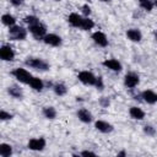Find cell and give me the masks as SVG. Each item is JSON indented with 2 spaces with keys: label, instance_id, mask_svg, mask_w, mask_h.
Returning <instances> with one entry per match:
<instances>
[{
  "label": "cell",
  "instance_id": "obj_36",
  "mask_svg": "<svg viewBox=\"0 0 157 157\" xmlns=\"http://www.w3.org/2000/svg\"><path fill=\"white\" fill-rule=\"evenodd\" d=\"M153 2H155V6H156V7H157V0H155V1H153Z\"/></svg>",
  "mask_w": 157,
  "mask_h": 157
},
{
  "label": "cell",
  "instance_id": "obj_27",
  "mask_svg": "<svg viewBox=\"0 0 157 157\" xmlns=\"http://www.w3.org/2000/svg\"><path fill=\"white\" fill-rule=\"evenodd\" d=\"M13 118V114H11V113H9V112H6V110H4V109H1L0 110V119L1 120H10V119H12Z\"/></svg>",
  "mask_w": 157,
  "mask_h": 157
},
{
  "label": "cell",
  "instance_id": "obj_19",
  "mask_svg": "<svg viewBox=\"0 0 157 157\" xmlns=\"http://www.w3.org/2000/svg\"><path fill=\"white\" fill-rule=\"evenodd\" d=\"M7 93L12 97V98H15V99H22L23 98V91H22V88H20L18 86H10L9 88H7Z\"/></svg>",
  "mask_w": 157,
  "mask_h": 157
},
{
  "label": "cell",
  "instance_id": "obj_14",
  "mask_svg": "<svg viewBox=\"0 0 157 157\" xmlns=\"http://www.w3.org/2000/svg\"><path fill=\"white\" fill-rule=\"evenodd\" d=\"M82 21H83V16H81V15L77 13V12H71V13L67 16V22H69V25L72 26V27H75V28H81Z\"/></svg>",
  "mask_w": 157,
  "mask_h": 157
},
{
  "label": "cell",
  "instance_id": "obj_1",
  "mask_svg": "<svg viewBox=\"0 0 157 157\" xmlns=\"http://www.w3.org/2000/svg\"><path fill=\"white\" fill-rule=\"evenodd\" d=\"M25 64L37 71H48L50 69V65L40 58H28L25 60Z\"/></svg>",
  "mask_w": 157,
  "mask_h": 157
},
{
  "label": "cell",
  "instance_id": "obj_28",
  "mask_svg": "<svg viewBox=\"0 0 157 157\" xmlns=\"http://www.w3.org/2000/svg\"><path fill=\"white\" fill-rule=\"evenodd\" d=\"M144 132H145L146 135H148V136H155L156 129H155L152 125H145V126H144Z\"/></svg>",
  "mask_w": 157,
  "mask_h": 157
},
{
  "label": "cell",
  "instance_id": "obj_25",
  "mask_svg": "<svg viewBox=\"0 0 157 157\" xmlns=\"http://www.w3.org/2000/svg\"><path fill=\"white\" fill-rule=\"evenodd\" d=\"M94 27V22L93 20H91L90 17H83L82 25H81V29L82 31H91Z\"/></svg>",
  "mask_w": 157,
  "mask_h": 157
},
{
  "label": "cell",
  "instance_id": "obj_31",
  "mask_svg": "<svg viewBox=\"0 0 157 157\" xmlns=\"http://www.w3.org/2000/svg\"><path fill=\"white\" fill-rule=\"evenodd\" d=\"M82 13L85 15V17H90V15H91V7L87 4L82 5Z\"/></svg>",
  "mask_w": 157,
  "mask_h": 157
},
{
  "label": "cell",
  "instance_id": "obj_13",
  "mask_svg": "<svg viewBox=\"0 0 157 157\" xmlns=\"http://www.w3.org/2000/svg\"><path fill=\"white\" fill-rule=\"evenodd\" d=\"M76 115H77L78 120L82 121V123H85V124H90L91 121H93V115H92V113H91L88 109H86V108L78 109L77 113H76Z\"/></svg>",
  "mask_w": 157,
  "mask_h": 157
},
{
  "label": "cell",
  "instance_id": "obj_3",
  "mask_svg": "<svg viewBox=\"0 0 157 157\" xmlns=\"http://www.w3.org/2000/svg\"><path fill=\"white\" fill-rule=\"evenodd\" d=\"M28 31L33 36V38L37 39V40H43L44 36L47 34V27L40 21L37 22V23H34V25L28 26Z\"/></svg>",
  "mask_w": 157,
  "mask_h": 157
},
{
  "label": "cell",
  "instance_id": "obj_38",
  "mask_svg": "<svg viewBox=\"0 0 157 157\" xmlns=\"http://www.w3.org/2000/svg\"><path fill=\"white\" fill-rule=\"evenodd\" d=\"M156 39H157V32H156Z\"/></svg>",
  "mask_w": 157,
  "mask_h": 157
},
{
  "label": "cell",
  "instance_id": "obj_4",
  "mask_svg": "<svg viewBox=\"0 0 157 157\" xmlns=\"http://www.w3.org/2000/svg\"><path fill=\"white\" fill-rule=\"evenodd\" d=\"M11 75H12L18 82L25 83V85H28L29 81H31V78L33 77L32 74H31L29 71H27L26 69H23V67H16V69H13V70L11 71Z\"/></svg>",
  "mask_w": 157,
  "mask_h": 157
},
{
  "label": "cell",
  "instance_id": "obj_18",
  "mask_svg": "<svg viewBox=\"0 0 157 157\" xmlns=\"http://www.w3.org/2000/svg\"><path fill=\"white\" fill-rule=\"evenodd\" d=\"M129 114H130V117L132 118V119H135V120H142L144 118H145V112L140 108V107H130V109H129Z\"/></svg>",
  "mask_w": 157,
  "mask_h": 157
},
{
  "label": "cell",
  "instance_id": "obj_26",
  "mask_svg": "<svg viewBox=\"0 0 157 157\" xmlns=\"http://www.w3.org/2000/svg\"><path fill=\"white\" fill-rule=\"evenodd\" d=\"M23 21H25V23H27V26H31V25H34V23L39 22V18L34 15H28L23 18Z\"/></svg>",
  "mask_w": 157,
  "mask_h": 157
},
{
  "label": "cell",
  "instance_id": "obj_7",
  "mask_svg": "<svg viewBox=\"0 0 157 157\" xmlns=\"http://www.w3.org/2000/svg\"><path fill=\"white\" fill-rule=\"evenodd\" d=\"M0 58L4 61H12L15 59V50L9 44H2L0 47Z\"/></svg>",
  "mask_w": 157,
  "mask_h": 157
},
{
  "label": "cell",
  "instance_id": "obj_21",
  "mask_svg": "<svg viewBox=\"0 0 157 157\" xmlns=\"http://www.w3.org/2000/svg\"><path fill=\"white\" fill-rule=\"evenodd\" d=\"M53 91H54V93H55L56 96L61 97V96H65V94L67 93V87H66V85L63 83V82H56V83H54V86H53Z\"/></svg>",
  "mask_w": 157,
  "mask_h": 157
},
{
  "label": "cell",
  "instance_id": "obj_10",
  "mask_svg": "<svg viewBox=\"0 0 157 157\" xmlns=\"http://www.w3.org/2000/svg\"><path fill=\"white\" fill-rule=\"evenodd\" d=\"M102 65H103L104 67H107V69L114 71V72H120V71L123 70L121 63H120L119 60H117V59H105V60L102 61Z\"/></svg>",
  "mask_w": 157,
  "mask_h": 157
},
{
  "label": "cell",
  "instance_id": "obj_32",
  "mask_svg": "<svg viewBox=\"0 0 157 157\" xmlns=\"http://www.w3.org/2000/svg\"><path fill=\"white\" fill-rule=\"evenodd\" d=\"M78 155H80V156H85V157H87V156H92V157H96V156H97V153H96V152H93V151H90V150H85V151H81Z\"/></svg>",
  "mask_w": 157,
  "mask_h": 157
},
{
  "label": "cell",
  "instance_id": "obj_5",
  "mask_svg": "<svg viewBox=\"0 0 157 157\" xmlns=\"http://www.w3.org/2000/svg\"><path fill=\"white\" fill-rule=\"evenodd\" d=\"M77 78H78V81L81 83H83L86 86H94L97 76L93 72L88 71V70H82V71H80L77 74Z\"/></svg>",
  "mask_w": 157,
  "mask_h": 157
},
{
  "label": "cell",
  "instance_id": "obj_22",
  "mask_svg": "<svg viewBox=\"0 0 157 157\" xmlns=\"http://www.w3.org/2000/svg\"><path fill=\"white\" fill-rule=\"evenodd\" d=\"M1 22H2V25L7 26V27H12L16 25V18H15V16H12L10 13H4L1 16Z\"/></svg>",
  "mask_w": 157,
  "mask_h": 157
},
{
  "label": "cell",
  "instance_id": "obj_15",
  "mask_svg": "<svg viewBox=\"0 0 157 157\" xmlns=\"http://www.w3.org/2000/svg\"><path fill=\"white\" fill-rule=\"evenodd\" d=\"M141 98L147 104H155V103H157V93L155 91H152V90H145L141 93Z\"/></svg>",
  "mask_w": 157,
  "mask_h": 157
},
{
  "label": "cell",
  "instance_id": "obj_34",
  "mask_svg": "<svg viewBox=\"0 0 157 157\" xmlns=\"http://www.w3.org/2000/svg\"><path fill=\"white\" fill-rule=\"evenodd\" d=\"M117 156H118V157H120V156H121V157H123V156H126V152H125V151H120V152H118Z\"/></svg>",
  "mask_w": 157,
  "mask_h": 157
},
{
  "label": "cell",
  "instance_id": "obj_24",
  "mask_svg": "<svg viewBox=\"0 0 157 157\" xmlns=\"http://www.w3.org/2000/svg\"><path fill=\"white\" fill-rule=\"evenodd\" d=\"M139 1V5L141 9H144L145 11H152L153 10V6H155V2L152 0H137Z\"/></svg>",
  "mask_w": 157,
  "mask_h": 157
},
{
  "label": "cell",
  "instance_id": "obj_17",
  "mask_svg": "<svg viewBox=\"0 0 157 157\" xmlns=\"http://www.w3.org/2000/svg\"><path fill=\"white\" fill-rule=\"evenodd\" d=\"M29 87L32 88V90H34V91H37V92H40V91H43V88H44V82H43V80L42 78H39V77H36V76H33L32 78H31V81H29Z\"/></svg>",
  "mask_w": 157,
  "mask_h": 157
},
{
  "label": "cell",
  "instance_id": "obj_2",
  "mask_svg": "<svg viewBox=\"0 0 157 157\" xmlns=\"http://www.w3.org/2000/svg\"><path fill=\"white\" fill-rule=\"evenodd\" d=\"M9 38L11 40H25L27 38V29L17 25L9 27Z\"/></svg>",
  "mask_w": 157,
  "mask_h": 157
},
{
  "label": "cell",
  "instance_id": "obj_12",
  "mask_svg": "<svg viewBox=\"0 0 157 157\" xmlns=\"http://www.w3.org/2000/svg\"><path fill=\"white\" fill-rule=\"evenodd\" d=\"M91 37H92L93 42H94L98 47L105 48V47L108 45V38H107V36H105L102 31H96V32H93Z\"/></svg>",
  "mask_w": 157,
  "mask_h": 157
},
{
  "label": "cell",
  "instance_id": "obj_35",
  "mask_svg": "<svg viewBox=\"0 0 157 157\" xmlns=\"http://www.w3.org/2000/svg\"><path fill=\"white\" fill-rule=\"evenodd\" d=\"M101 1H103V2H109L110 0H101Z\"/></svg>",
  "mask_w": 157,
  "mask_h": 157
},
{
  "label": "cell",
  "instance_id": "obj_29",
  "mask_svg": "<svg viewBox=\"0 0 157 157\" xmlns=\"http://www.w3.org/2000/svg\"><path fill=\"white\" fill-rule=\"evenodd\" d=\"M94 87L99 91H102L104 88V82H103V78L101 76H97V80H96V83H94Z\"/></svg>",
  "mask_w": 157,
  "mask_h": 157
},
{
  "label": "cell",
  "instance_id": "obj_9",
  "mask_svg": "<svg viewBox=\"0 0 157 157\" xmlns=\"http://www.w3.org/2000/svg\"><path fill=\"white\" fill-rule=\"evenodd\" d=\"M43 42L47 45H50V47H60L63 44L61 37L55 34V33H47L44 36V38H43Z\"/></svg>",
  "mask_w": 157,
  "mask_h": 157
},
{
  "label": "cell",
  "instance_id": "obj_20",
  "mask_svg": "<svg viewBox=\"0 0 157 157\" xmlns=\"http://www.w3.org/2000/svg\"><path fill=\"white\" fill-rule=\"evenodd\" d=\"M42 114H43V117H44L45 119H49V120L55 119V118H56V115H58L56 109H55L54 107H52V105L44 107V108L42 109Z\"/></svg>",
  "mask_w": 157,
  "mask_h": 157
},
{
  "label": "cell",
  "instance_id": "obj_23",
  "mask_svg": "<svg viewBox=\"0 0 157 157\" xmlns=\"http://www.w3.org/2000/svg\"><path fill=\"white\" fill-rule=\"evenodd\" d=\"M11 155H12V146L6 144V142L0 144V156L1 157H10Z\"/></svg>",
  "mask_w": 157,
  "mask_h": 157
},
{
  "label": "cell",
  "instance_id": "obj_30",
  "mask_svg": "<svg viewBox=\"0 0 157 157\" xmlns=\"http://www.w3.org/2000/svg\"><path fill=\"white\" fill-rule=\"evenodd\" d=\"M99 104L103 107V108H108V105L110 104V101L108 97H101L99 98Z\"/></svg>",
  "mask_w": 157,
  "mask_h": 157
},
{
  "label": "cell",
  "instance_id": "obj_33",
  "mask_svg": "<svg viewBox=\"0 0 157 157\" xmlns=\"http://www.w3.org/2000/svg\"><path fill=\"white\" fill-rule=\"evenodd\" d=\"M10 2L13 5V6H20L23 4V0H10Z\"/></svg>",
  "mask_w": 157,
  "mask_h": 157
},
{
  "label": "cell",
  "instance_id": "obj_8",
  "mask_svg": "<svg viewBox=\"0 0 157 157\" xmlns=\"http://www.w3.org/2000/svg\"><path fill=\"white\" fill-rule=\"evenodd\" d=\"M140 83V76L136 72H128L124 76V85L128 88H135Z\"/></svg>",
  "mask_w": 157,
  "mask_h": 157
},
{
  "label": "cell",
  "instance_id": "obj_6",
  "mask_svg": "<svg viewBox=\"0 0 157 157\" xmlns=\"http://www.w3.org/2000/svg\"><path fill=\"white\" fill-rule=\"evenodd\" d=\"M47 146V140L44 137H33L27 142V148L31 151H43Z\"/></svg>",
  "mask_w": 157,
  "mask_h": 157
},
{
  "label": "cell",
  "instance_id": "obj_37",
  "mask_svg": "<svg viewBox=\"0 0 157 157\" xmlns=\"http://www.w3.org/2000/svg\"><path fill=\"white\" fill-rule=\"evenodd\" d=\"M54 1H61V0H54Z\"/></svg>",
  "mask_w": 157,
  "mask_h": 157
},
{
  "label": "cell",
  "instance_id": "obj_11",
  "mask_svg": "<svg viewBox=\"0 0 157 157\" xmlns=\"http://www.w3.org/2000/svg\"><path fill=\"white\" fill-rule=\"evenodd\" d=\"M94 128H96V130H98L102 134H110L114 130L113 124H110L105 120H96L94 121Z\"/></svg>",
  "mask_w": 157,
  "mask_h": 157
},
{
  "label": "cell",
  "instance_id": "obj_16",
  "mask_svg": "<svg viewBox=\"0 0 157 157\" xmlns=\"http://www.w3.org/2000/svg\"><path fill=\"white\" fill-rule=\"evenodd\" d=\"M126 37H128L129 40L137 43V42H140L142 39V33H141V31L139 28H129L126 31Z\"/></svg>",
  "mask_w": 157,
  "mask_h": 157
}]
</instances>
